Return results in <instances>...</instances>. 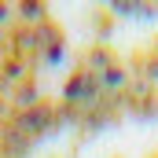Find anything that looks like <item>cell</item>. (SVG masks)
Instances as JSON below:
<instances>
[{"mask_svg":"<svg viewBox=\"0 0 158 158\" xmlns=\"http://www.w3.org/2000/svg\"><path fill=\"white\" fill-rule=\"evenodd\" d=\"M151 77L158 81V59H155V63H151Z\"/></svg>","mask_w":158,"mask_h":158,"instance_id":"6","label":"cell"},{"mask_svg":"<svg viewBox=\"0 0 158 158\" xmlns=\"http://www.w3.org/2000/svg\"><path fill=\"white\" fill-rule=\"evenodd\" d=\"M4 15H7V7H4V4H0V22H4Z\"/></svg>","mask_w":158,"mask_h":158,"instance_id":"7","label":"cell"},{"mask_svg":"<svg viewBox=\"0 0 158 158\" xmlns=\"http://www.w3.org/2000/svg\"><path fill=\"white\" fill-rule=\"evenodd\" d=\"M22 15H26L30 22H37V15H40V4H26V7H22Z\"/></svg>","mask_w":158,"mask_h":158,"instance_id":"5","label":"cell"},{"mask_svg":"<svg viewBox=\"0 0 158 158\" xmlns=\"http://www.w3.org/2000/svg\"><path fill=\"white\" fill-rule=\"evenodd\" d=\"M0 147H4V155H11V158H22L26 151H30V140L19 132V129H11V132H4L0 136Z\"/></svg>","mask_w":158,"mask_h":158,"instance_id":"3","label":"cell"},{"mask_svg":"<svg viewBox=\"0 0 158 158\" xmlns=\"http://www.w3.org/2000/svg\"><path fill=\"white\" fill-rule=\"evenodd\" d=\"M103 85H125V74H121V70H107Z\"/></svg>","mask_w":158,"mask_h":158,"instance_id":"4","label":"cell"},{"mask_svg":"<svg viewBox=\"0 0 158 158\" xmlns=\"http://www.w3.org/2000/svg\"><path fill=\"white\" fill-rule=\"evenodd\" d=\"M48 125H52V110H48V107H30V110L19 114V125H15V129H19L26 140H33V136H40V132L48 129Z\"/></svg>","mask_w":158,"mask_h":158,"instance_id":"1","label":"cell"},{"mask_svg":"<svg viewBox=\"0 0 158 158\" xmlns=\"http://www.w3.org/2000/svg\"><path fill=\"white\" fill-rule=\"evenodd\" d=\"M99 92V81H96V74H77V77L66 85V99H74V103H88L92 96Z\"/></svg>","mask_w":158,"mask_h":158,"instance_id":"2","label":"cell"}]
</instances>
